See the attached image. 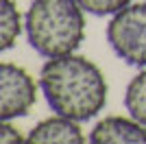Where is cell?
Returning a JSON list of instances; mask_svg holds the SVG:
<instances>
[{
    "label": "cell",
    "mask_w": 146,
    "mask_h": 144,
    "mask_svg": "<svg viewBox=\"0 0 146 144\" xmlns=\"http://www.w3.org/2000/svg\"><path fill=\"white\" fill-rule=\"evenodd\" d=\"M107 42L124 63L146 68V2H131L111 15Z\"/></svg>",
    "instance_id": "cell-3"
},
{
    "label": "cell",
    "mask_w": 146,
    "mask_h": 144,
    "mask_svg": "<svg viewBox=\"0 0 146 144\" xmlns=\"http://www.w3.org/2000/svg\"><path fill=\"white\" fill-rule=\"evenodd\" d=\"M124 107L131 118L146 125V68L129 81L124 92Z\"/></svg>",
    "instance_id": "cell-7"
},
{
    "label": "cell",
    "mask_w": 146,
    "mask_h": 144,
    "mask_svg": "<svg viewBox=\"0 0 146 144\" xmlns=\"http://www.w3.org/2000/svg\"><path fill=\"white\" fill-rule=\"evenodd\" d=\"M0 144H26V138L11 125V120H2V127H0Z\"/></svg>",
    "instance_id": "cell-10"
},
{
    "label": "cell",
    "mask_w": 146,
    "mask_h": 144,
    "mask_svg": "<svg viewBox=\"0 0 146 144\" xmlns=\"http://www.w3.org/2000/svg\"><path fill=\"white\" fill-rule=\"evenodd\" d=\"M131 2L133 0H79L83 11L92 13V15H116Z\"/></svg>",
    "instance_id": "cell-9"
},
{
    "label": "cell",
    "mask_w": 146,
    "mask_h": 144,
    "mask_svg": "<svg viewBox=\"0 0 146 144\" xmlns=\"http://www.w3.org/2000/svg\"><path fill=\"white\" fill-rule=\"evenodd\" d=\"M87 144H146V125L131 116H107L96 122Z\"/></svg>",
    "instance_id": "cell-5"
},
{
    "label": "cell",
    "mask_w": 146,
    "mask_h": 144,
    "mask_svg": "<svg viewBox=\"0 0 146 144\" xmlns=\"http://www.w3.org/2000/svg\"><path fill=\"white\" fill-rule=\"evenodd\" d=\"M37 101V83L22 66L5 61L0 66V116L13 120L26 116Z\"/></svg>",
    "instance_id": "cell-4"
},
{
    "label": "cell",
    "mask_w": 146,
    "mask_h": 144,
    "mask_svg": "<svg viewBox=\"0 0 146 144\" xmlns=\"http://www.w3.org/2000/svg\"><path fill=\"white\" fill-rule=\"evenodd\" d=\"M31 48L46 59L70 55L85 39V15L79 0H33L24 18Z\"/></svg>",
    "instance_id": "cell-2"
},
{
    "label": "cell",
    "mask_w": 146,
    "mask_h": 144,
    "mask_svg": "<svg viewBox=\"0 0 146 144\" xmlns=\"http://www.w3.org/2000/svg\"><path fill=\"white\" fill-rule=\"evenodd\" d=\"M39 87L57 116L76 122L100 114L109 92L100 68L87 57L74 53L46 61L39 72Z\"/></svg>",
    "instance_id": "cell-1"
},
{
    "label": "cell",
    "mask_w": 146,
    "mask_h": 144,
    "mask_svg": "<svg viewBox=\"0 0 146 144\" xmlns=\"http://www.w3.org/2000/svg\"><path fill=\"white\" fill-rule=\"evenodd\" d=\"M26 144H85V135L76 120L55 116L33 127Z\"/></svg>",
    "instance_id": "cell-6"
},
{
    "label": "cell",
    "mask_w": 146,
    "mask_h": 144,
    "mask_svg": "<svg viewBox=\"0 0 146 144\" xmlns=\"http://www.w3.org/2000/svg\"><path fill=\"white\" fill-rule=\"evenodd\" d=\"M20 33H22V15L18 11V5L13 0H2V11H0V48L2 50L13 48Z\"/></svg>",
    "instance_id": "cell-8"
}]
</instances>
